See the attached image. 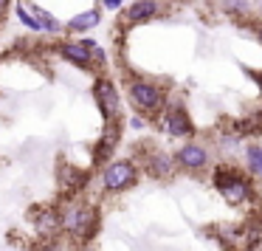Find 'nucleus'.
<instances>
[{
	"mask_svg": "<svg viewBox=\"0 0 262 251\" xmlns=\"http://www.w3.org/2000/svg\"><path fill=\"white\" fill-rule=\"evenodd\" d=\"M130 127H133V130H144V127H147V121H144L141 116H133V119H130Z\"/></svg>",
	"mask_w": 262,
	"mask_h": 251,
	"instance_id": "4be33fe9",
	"label": "nucleus"
},
{
	"mask_svg": "<svg viewBox=\"0 0 262 251\" xmlns=\"http://www.w3.org/2000/svg\"><path fill=\"white\" fill-rule=\"evenodd\" d=\"M34 251H65V245L62 240H40V245Z\"/></svg>",
	"mask_w": 262,
	"mask_h": 251,
	"instance_id": "aec40b11",
	"label": "nucleus"
},
{
	"mask_svg": "<svg viewBox=\"0 0 262 251\" xmlns=\"http://www.w3.org/2000/svg\"><path fill=\"white\" fill-rule=\"evenodd\" d=\"M107 9H121V0H102Z\"/></svg>",
	"mask_w": 262,
	"mask_h": 251,
	"instance_id": "b1692460",
	"label": "nucleus"
},
{
	"mask_svg": "<svg viewBox=\"0 0 262 251\" xmlns=\"http://www.w3.org/2000/svg\"><path fill=\"white\" fill-rule=\"evenodd\" d=\"M119 136H121V130H119V121H110V124H104V133H102V138H99V144L93 147V166H107L110 164V155H113V150H116V144H119Z\"/></svg>",
	"mask_w": 262,
	"mask_h": 251,
	"instance_id": "f8f14e48",
	"label": "nucleus"
},
{
	"mask_svg": "<svg viewBox=\"0 0 262 251\" xmlns=\"http://www.w3.org/2000/svg\"><path fill=\"white\" fill-rule=\"evenodd\" d=\"M175 170H178L175 155H169V153L152 150V153H147V158H144V172H147L149 178H155V181H166V178H172Z\"/></svg>",
	"mask_w": 262,
	"mask_h": 251,
	"instance_id": "9b49d317",
	"label": "nucleus"
},
{
	"mask_svg": "<svg viewBox=\"0 0 262 251\" xmlns=\"http://www.w3.org/2000/svg\"><path fill=\"white\" fill-rule=\"evenodd\" d=\"M256 40H259V46H262V26L256 29Z\"/></svg>",
	"mask_w": 262,
	"mask_h": 251,
	"instance_id": "393cba45",
	"label": "nucleus"
},
{
	"mask_svg": "<svg viewBox=\"0 0 262 251\" xmlns=\"http://www.w3.org/2000/svg\"><path fill=\"white\" fill-rule=\"evenodd\" d=\"M14 14L20 17V23H23L26 29H31V31H42L40 20H37L34 14H31V9H29V6H23V3H17V6H14Z\"/></svg>",
	"mask_w": 262,
	"mask_h": 251,
	"instance_id": "6ab92c4d",
	"label": "nucleus"
},
{
	"mask_svg": "<svg viewBox=\"0 0 262 251\" xmlns=\"http://www.w3.org/2000/svg\"><path fill=\"white\" fill-rule=\"evenodd\" d=\"M214 189L228 206H245L256 195L251 178L239 170H231V166H217L214 170Z\"/></svg>",
	"mask_w": 262,
	"mask_h": 251,
	"instance_id": "f03ea898",
	"label": "nucleus"
},
{
	"mask_svg": "<svg viewBox=\"0 0 262 251\" xmlns=\"http://www.w3.org/2000/svg\"><path fill=\"white\" fill-rule=\"evenodd\" d=\"M164 130L169 133L172 138H189L194 133V121H192V116L186 113V108H183V104H172V108H166V113H164Z\"/></svg>",
	"mask_w": 262,
	"mask_h": 251,
	"instance_id": "6e6552de",
	"label": "nucleus"
},
{
	"mask_svg": "<svg viewBox=\"0 0 262 251\" xmlns=\"http://www.w3.org/2000/svg\"><path fill=\"white\" fill-rule=\"evenodd\" d=\"M127 99H130L133 110H138L141 116L161 113V108H164V102H166L164 91L149 79H133L130 91H127Z\"/></svg>",
	"mask_w": 262,
	"mask_h": 251,
	"instance_id": "20e7f679",
	"label": "nucleus"
},
{
	"mask_svg": "<svg viewBox=\"0 0 262 251\" xmlns=\"http://www.w3.org/2000/svg\"><path fill=\"white\" fill-rule=\"evenodd\" d=\"M85 181H88V175L79 166H74V164H59L57 166V183H59V189H62L65 200H76V195L85 189Z\"/></svg>",
	"mask_w": 262,
	"mask_h": 251,
	"instance_id": "9d476101",
	"label": "nucleus"
},
{
	"mask_svg": "<svg viewBox=\"0 0 262 251\" xmlns=\"http://www.w3.org/2000/svg\"><path fill=\"white\" fill-rule=\"evenodd\" d=\"M262 243V223L251 220L243 226V251H254Z\"/></svg>",
	"mask_w": 262,
	"mask_h": 251,
	"instance_id": "2eb2a0df",
	"label": "nucleus"
},
{
	"mask_svg": "<svg viewBox=\"0 0 262 251\" xmlns=\"http://www.w3.org/2000/svg\"><path fill=\"white\" fill-rule=\"evenodd\" d=\"M245 164H248V172H254V175H262V147L251 144V147L245 150Z\"/></svg>",
	"mask_w": 262,
	"mask_h": 251,
	"instance_id": "a211bd4d",
	"label": "nucleus"
},
{
	"mask_svg": "<svg viewBox=\"0 0 262 251\" xmlns=\"http://www.w3.org/2000/svg\"><path fill=\"white\" fill-rule=\"evenodd\" d=\"M29 217L34 223L40 240H59L62 237V206H34Z\"/></svg>",
	"mask_w": 262,
	"mask_h": 251,
	"instance_id": "39448f33",
	"label": "nucleus"
},
{
	"mask_svg": "<svg viewBox=\"0 0 262 251\" xmlns=\"http://www.w3.org/2000/svg\"><path fill=\"white\" fill-rule=\"evenodd\" d=\"M138 183V164L133 158L110 161L102 170V192L104 195H121Z\"/></svg>",
	"mask_w": 262,
	"mask_h": 251,
	"instance_id": "7ed1b4c3",
	"label": "nucleus"
},
{
	"mask_svg": "<svg viewBox=\"0 0 262 251\" xmlns=\"http://www.w3.org/2000/svg\"><path fill=\"white\" fill-rule=\"evenodd\" d=\"M155 14H158V0H133L130 6L124 9L121 20L127 26H136V23H144V20L155 17Z\"/></svg>",
	"mask_w": 262,
	"mask_h": 251,
	"instance_id": "ddd939ff",
	"label": "nucleus"
},
{
	"mask_svg": "<svg viewBox=\"0 0 262 251\" xmlns=\"http://www.w3.org/2000/svg\"><path fill=\"white\" fill-rule=\"evenodd\" d=\"M99 23H102V12H99V9H88V12L71 17L65 29L68 31H91V29H96Z\"/></svg>",
	"mask_w": 262,
	"mask_h": 251,
	"instance_id": "4468645a",
	"label": "nucleus"
},
{
	"mask_svg": "<svg viewBox=\"0 0 262 251\" xmlns=\"http://www.w3.org/2000/svg\"><path fill=\"white\" fill-rule=\"evenodd\" d=\"M245 6H248V0H226L228 12H245Z\"/></svg>",
	"mask_w": 262,
	"mask_h": 251,
	"instance_id": "412c9836",
	"label": "nucleus"
},
{
	"mask_svg": "<svg viewBox=\"0 0 262 251\" xmlns=\"http://www.w3.org/2000/svg\"><path fill=\"white\" fill-rule=\"evenodd\" d=\"M57 54L68 62H74L76 68H91L96 59H93V43L91 40H68V43H59Z\"/></svg>",
	"mask_w": 262,
	"mask_h": 251,
	"instance_id": "1a4fd4ad",
	"label": "nucleus"
},
{
	"mask_svg": "<svg viewBox=\"0 0 262 251\" xmlns=\"http://www.w3.org/2000/svg\"><path fill=\"white\" fill-rule=\"evenodd\" d=\"M237 133L239 136H256V133H262V113H254V116H248V119H239Z\"/></svg>",
	"mask_w": 262,
	"mask_h": 251,
	"instance_id": "f3484780",
	"label": "nucleus"
},
{
	"mask_svg": "<svg viewBox=\"0 0 262 251\" xmlns=\"http://www.w3.org/2000/svg\"><path fill=\"white\" fill-rule=\"evenodd\" d=\"M99 226H102V215L96 203H88L79 198L62 203V234L71 237L76 245H91L99 234Z\"/></svg>",
	"mask_w": 262,
	"mask_h": 251,
	"instance_id": "f257e3e1",
	"label": "nucleus"
},
{
	"mask_svg": "<svg viewBox=\"0 0 262 251\" xmlns=\"http://www.w3.org/2000/svg\"><path fill=\"white\" fill-rule=\"evenodd\" d=\"M76 251H93V248H91V245H79Z\"/></svg>",
	"mask_w": 262,
	"mask_h": 251,
	"instance_id": "a878e982",
	"label": "nucleus"
},
{
	"mask_svg": "<svg viewBox=\"0 0 262 251\" xmlns=\"http://www.w3.org/2000/svg\"><path fill=\"white\" fill-rule=\"evenodd\" d=\"M93 99H96L99 110H102L104 121H119L121 116V96L119 91H116V85L110 79H104V76H99L96 82H93Z\"/></svg>",
	"mask_w": 262,
	"mask_h": 251,
	"instance_id": "423d86ee",
	"label": "nucleus"
},
{
	"mask_svg": "<svg viewBox=\"0 0 262 251\" xmlns=\"http://www.w3.org/2000/svg\"><path fill=\"white\" fill-rule=\"evenodd\" d=\"M9 9H12V0H0V17H3Z\"/></svg>",
	"mask_w": 262,
	"mask_h": 251,
	"instance_id": "5701e85b",
	"label": "nucleus"
},
{
	"mask_svg": "<svg viewBox=\"0 0 262 251\" xmlns=\"http://www.w3.org/2000/svg\"><path fill=\"white\" fill-rule=\"evenodd\" d=\"M175 164L186 172H203L206 166H209V150L198 141H186L183 147H178Z\"/></svg>",
	"mask_w": 262,
	"mask_h": 251,
	"instance_id": "0eeeda50",
	"label": "nucleus"
},
{
	"mask_svg": "<svg viewBox=\"0 0 262 251\" xmlns=\"http://www.w3.org/2000/svg\"><path fill=\"white\" fill-rule=\"evenodd\" d=\"M256 82H259V88H262V74H259V76H256Z\"/></svg>",
	"mask_w": 262,
	"mask_h": 251,
	"instance_id": "bb28decb",
	"label": "nucleus"
},
{
	"mask_svg": "<svg viewBox=\"0 0 262 251\" xmlns=\"http://www.w3.org/2000/svg\"><path fill=\"white\" fill-rule=\"evenodd\" d=\"M29 9H31V14H34V17L40 20L42 31H51V34H59V31H62V26H59V20L54 17L51 12H46L42 6H29Z\"/></svg>",
	"mask_w": 262,
	"mask_h": 251,
	"instance_id": "dca6fc26",
	"label": "nucleus"
}]
</instances>
